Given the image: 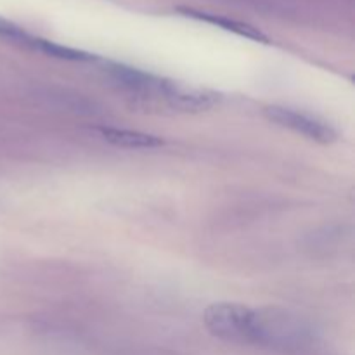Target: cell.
I'll list each match as a JSON object with an SVG mask.
<instances>
[{"mask_svg":"<svg viewBox=\"0 0 355 355\" xmlns=\"http://www.w3.org/2000/svg\"><path fill=\"white\" fill-rule=\"evenodd\" d=\"M99 134L113 146H120L125 149H156L165 144L162 137L139 130H128V128H99Z\"/></svg>","mask_w":355,"mask_h":355,"instance_id":"52a82bcc","label":"cell"},{"mask_svg":"<svg viewBox=\"0 0 355 355\" xmlns=\"http://www.w3.org/2000/svg\"><path fill=\"white\" fill-rule=\"evenodd\" d=\"M205 326L217 338L225 342L250 345L252 335V309L241 304H214L205 312Z\"/></svg>","mask_w":355,"mask_h":355,"instance_id":"7a4b0ae2","label":"cell"},{"mask_svg":"<svg viewBox=\"0 0 355 355\" xmlns=\"http://www.w3.org/2000/svg\"><path fill=\"white\" fill-rule=\"evenodd\" d=\"M177 12L182 14V16L191 17V19L196 21H203V23L214 24V26L222 28L225 31H231V33L239 35V37H245L248 40L253 42H260V44H269V38L259 30V28L252 26L248 23H243V21L232 19V17H225L220 16V14H214V12H207V10H198V9H191V7H179Z\"/></svg>","mask_w":355,"mask_h":355,"instance_id":"8992f818","label":"cell"},{"mask_svg":"<svg viewBox=\"0 0 355 355\" xmlns=\"http://www.w3.org/2000/svg\"><path fill=\"white\" fill-rule=\"evenodd\" d=\"M263 114H266L267 120L276 123L277 127L288 128V130L304 135L309 141L319 142V144H331L338 139V134L328 121L304 113V111L293 110V107L267 106L263 110Z\"/></svg>","mask_w":355,"mask_h":355,"instance_id":"3957f363","label":"cell"},{"mask_svg":"<svg viewBox=\"0 0 355 355\" xmlns=\"http://www.w3.org/2000/svg\"><path fill=\"white\" fill-rule=\"evenodd\" d=\"M162 99L165 101L166 106L180 113H201L217 106L220 103V94L214 90L193 89L168 80Z\"/></svg>","mask_w":355,"mask_h":355,"instance_id":"5b68a950","label":"cell"},{"mask_svg":"<svg viewBox=\"0 0 355 355\" xmlns=\"http://www.w3.org/2000/svg\"><path fill=\"white\" fill-rule=\"evenodd\" d=\"M106 73L114 83L125 89L127 92L134 94V96L142 97V99H148V97H156V99H162L163 90H165L166 82L168 80L159 78V76L151 75V73H146L142 69L132 68V66L125 64H106Z\"/></svg>","mask_w":355,"mask_h":355,"instance_id":"277c9868","label":"cell"},{"mask_svg":"<svg viewBox=\"0 0 355 355\" xmlns=\"http://www.w3.org/2000/svg\"><path fill=\"white\" fill-rule=\"evenodd\" d=\"M0 38L6 42H10V44L19 45V47L30 49L31 51V49H33V42L37 37L28 33L26 30H23V28L17 26V24L0 17Z\"/></svg>","mask_w":355,"mask_h":355,"instance_id":"ba28073f","label":"cell"},{"mask_svg":"<svg viewBox=\"0 0 355 355\" xmlns=\"http://www.w3.org/2000/svg\"><path fill=\"white\" fill-rule=\"evenodd\" d=\"M312 342V328L297 314L277 307L252 309L250 345L297 352Z\"/></svg>","mask_w":355,"mask_h":355,"instance_id":"6da1fadb","label":"cell"}]
</instances>
